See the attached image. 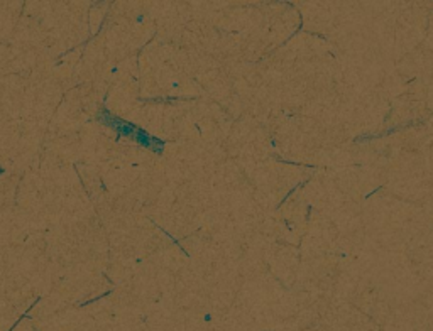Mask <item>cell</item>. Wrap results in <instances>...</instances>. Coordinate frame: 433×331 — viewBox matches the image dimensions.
<instances>
[{
    "label": "cell",
    "instance_id": "obj_1",
    "mask_svg": "<svg viewBox=\"0 0 433 331\" xmlns=\"http://www.w3.org/2000/svg\"><path fill=\"white\" fill-rule=\"evenodd\" d=\"M99 122L102 125L108 127V129L115 130V132L118 134L117 135V142L120 141V137H127L129 141H132L135 144H139V146L146 147V149H149L152 152H156L158 156H161L164 152V146H166V142L161 141V139L158 137H152L151 134H147L146 130L141 129V127L130 124V122L124 120V118H118L115 115H112V113L108 112L107 108L102 105L100 110H99Z\"/></svg>",
    "mask_w": 433,
    "mask_h": 331
},
{
    "label": "cell",
    "instance_id": "obj_2",
    "mask_svg": "<svg viewBox=\"0 0 433 331\" xmlns=\"http://www.w3.org/2000/svg\"><path fill=\"white\" fill-rule=\"evenodd\" d=\"M2 172H3V169H2V166H0V174H2Z\"/></svg>",
    "mask_w": 433,
    "mask_h": 331
}]
</instances>
